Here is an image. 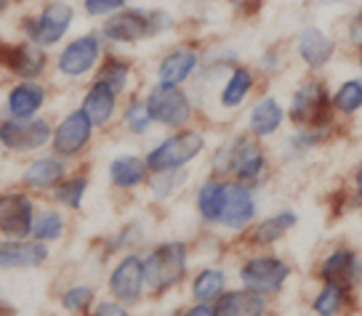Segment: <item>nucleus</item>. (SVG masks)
Returning <instances> with one entry per match:
<instances>
[{"mask_svg": "<svg viewBox=\"0 0 362 316\" xmlns=\"http://www.w3.org/2000/svg\"><path fill=\"white\" fill-rule=\"evenodd\" d=\"M211 176L235 178L245 186L264 189L274 176V159L267 141H259L248 130L235 133L211 154Z\"/></svg>", "mask_w": 362, "mask_h": 316, "instance_id": "nucleus-1", "label": "nucleus"}, {"mask_svg": "<svg viewBox=\"0 0 362 316\" xmlns=\"http://www.w3.org/2000/svg\"><path fill=\"white\" fill-rule=\"evenodd\" d=\"M330 85L322 75H306L293 85L288 96V125L291 128H317L336 120L330 104Z\"/></svg>", "mask_w": 362, "mask_h": 316, "instance_id": "nucleus-2", "label": "nucleus"}, {"mask_svg": "<svg viewBox=\"0 0 362 316\" xmlns=\"http://www.w3.org/2000/svg\"><path fill=\"white\" fill-rule=\"evenodd\" d=\"M240 287L253 290L267 298H277L285 293V287L293 282L296 266L291 260L280 255V253H272V250H253L248 258L240 263L238 269Z\"/></svg>", "mask_w": 362, "mask_h": 316, "instance_id": "nucleus-3", "label": "nucleus"}, {"mask_svg": "<svg viewBox=\"0 0 362 316\" xmlns=\"http://www.w3.org/2000/svg\"><path fill=\"white\" fill-rule=\"evenodd\" d=\"M189 271V248L181 239L160 242L144 255V276L149 293H168Z\"/></svg>", "mask_w": 362, "mask_h": 316, "instance_id": "nucleus-4", "label": "nucleus"}, {"mask_svg": "<svg viewBox=\"0 0 362 316\" xmlns=\"http://www.w3.org/2000/svg\"><path fill=\"white\" fill-rule=\"evenodd\" d=\"M315 282H336L354 293L362 290V253L349 242H333L315 258Z\"/></svg>", "mask_w": 362, "mask_h": 316, "instance_id": "nucleus-5", "label": "nucleus"}, {"mask_svg": "<svg viewBox=\"0 0 362 316\" xmlns=\"http://www.w3.org/2000/svg\"><path fill=\"white\" fill-rule=\"evenodd\" d=\"M341 40L320 24H304L291 40V54L306 69V75H322L339 59Z\"/></svg>", "mask_w": 362, "mask_h": 316, "instance_id": "nucleus-6", "label": "nucleus"}, {"mask_svg": "<svg viewBox=\"0 0 362 316\" xmlns=\"http://www.w3.org/2000/svg\"><path fill=\"white\" fill-rule=\"evenodd\" d=\"M205 133L194 128H181L176 133L165 135L158 147L147 152V165L152 173L163 170H181L205 152Z\"/></svg>", "mask_w": 362, "mask_h": 316, "instance_id": "nucleus-7", "label": "nucleus"}, {"mask_svg": "<svg viewBox=\"0 0 362 316\" xmlns=\"http://www.w3.org/2000/svg\"><path fill=\"white\" fill-rule=\"evenodd\" d=\"M144 99H147L149 114H152L155 125H163V128H170V130H181V128H189V123H192L194 104L189 99V93L181 85L158 83Z\"/></svg>", "mask_w": 362, "mask_h": 316, "instance_id": "nucleus-8", "label": "nucleus"}, {"mask_svg": "<svg viewBox=\"0 0 362 316\" xmlns=\"http://www.w3.org/2000/svg\"><path fill=\"white\" fill-rule=\"evenodd\" d=\"M341 135H344V123H339V120H333L328 125H317V128H291L283 135L277 157L285 165H298L301 159L315 154L317 149L330 147Z\"/></svg>", "mask_w": 362, "mask_h": 316, "instance_id": "nucleus-9", "label": "nucleus"}, {"mask_svg": "<svg viewBox=\"0 0 362 316\" xmlns=\"http://www.w3.org/2000/svg\"><path fill=\"white\" fill-rule=\"evenodd\" d=\"M259 189L245 186L235 178H226L224 210H221L218 226L229 234H245L259 221Z\"/></svg>", "mask_w": 362, "mask_h": 316, "instance_id": "nucleus-10", "label": "nucleus"}, {"mask_svg": "<svg viewBox=\"0 0 362 316\" xmlns=\"http://www.w3.org/2000/svg\"><path fill=\"white\" fill-rule=\"evenodd\" d=\"M104 56V37L102 32H86L69 40L57 56V69L59 75H64L69 80H78L90 75L99 67V61Z\"/></svg>", "mask_w": 362, "mask_h": 316, "instance_id": "nucleus-11", "label": "nucleus"}, {"mask_svg": "<svg viewBox=\"0 0 362 316\" xmlns=\"http://www.w3.org/2000/svg\"><path fill=\"white\" fill-rule=\"evenodd\" d=\"M102 37L104 43L112 45H134L141 40L155 37V27H152V13L149 8H134V6H125L117 13L107 16L102 24Z\"/></svg>", "mask_w": 362, "mask_h": 316, "instance_id": "nucleus-12", "label": "nucleus"}, {"mask_svg": "<svg viewBox=\"0 0 362 316\" xmlns=\"http://www.w3.org/2000/svg\"><path fill=\"white\" fill-rule=\"evenodd\" d=\"M107 287L117 303L136 305L147 293V276H144V258L136 253H125L110 271Z\"/></svg>", "mask_w": 362, "mask_h": 316, "instance_id": "nucleus-13", "label": "nucleus"}, {"mask_svg": "<svg viewBox=\"0 0 362 316\" xmlns=\"http://www.w3.org/2000/svg\"><path fill=\"white\" fill-rule=\"evenodd\" d=\"M72 22H75V6L67 0H51L37 19L27 22V32L33 37V43H37L40 48H51L64 40Z\"/></svg>", "mask_w": 362, "mask_h": 316, "instance_id": "nucleus-14", "label": "nucleus"}, {"mask_svg": "<svg viewBox=\"0 0 362 316\" xmlns=\"http://www.w3.org/2000/svg\"><path fill=\"white\" fill-rule=\"evenodd\" d=\"M288 125V107H285L274 93H264L250 104L248 117H245V130L256 135L259 141H272L283 133Z\"/></svg>", "mask_w": 362, "mask_h": 316, "instance_id": "nucleus-15", "label": "nucleus"}, {"mask_svg": "<svg viewBox=\"0 0 362 316\" xmlns=\"http://www.w3.org/2000/svg\"><path fill=\"white\" fill-rule=\"evenodd\" d=\"M93 130H96V125L90 123V117L83 112V109L69 112L67 117L54 128L51 144H54L57 157L67 159V157H78V154H83V152L88 149L90 138H93Z\"/></svg>", "mask_w": 362, "mask_h": 316, "instance_id": "nucleus-16", "label": "nucleus"}, {"mask_svg": "<svg viewBox=\"0 0 362 316\" xmlns=\"http://www.w3.org/2000/svg\"><path fill=\"white\" fill-rule=\"evenodd\" d=\"M298 213L293 207H283V210H274V213L259 218L256 224L245 231V242L250 250H272L274 245H280L296 226H298Z\"/></svg>", "mask_w": 362, "mask_h": 316, "instance_id": "nucleus-17", "label": "nucleus"}, {"mask_svg": "<svg viewBox=\"0 0 362 316\" xmlns=\"http://www.w3.org/2000/svg\"><path fill=\"white\" fill-rule=\"evenodd\" d=\"M309 311L315 316H357L360 293L336 282H317L315 295L309 298Z\"/></svg>", "mask_w": 362, "mask_h": 316, "instance_id": "nucleus-18", "label": "nucleus"}, {"mask_svg": "<svg viewBox=\"0 0 362 316\" xmlns=\"http://www.w3.org/2000/svg\"><path fill=\"white\" fill-rule=\"evenodd\" d=\"M54 138V128L45 120H11L0 125V144L11 152H33Z\"/></svg>", "mask_w": 362, "mask_h": 316, "instance_id": "nucleus-19", "label": "nucleus"}, {"mask_svg": "<svg viewBox=\"0 0 362 316\" xmlns=\"http://www.w3.org/2000/svg\"><path fill=\"white\" fill-rule=\"evenodd\" d=\"M259 75L253 67L245 64H235V67L226 72L224 83L218 88V107L224 112H240L245 104L253 99V93L259 88Z\"/></svg>", "mask_w": 362, "mask_h": 316, "instance_id": "nucleus-20", "label": "nucleus"}, {"mask_svg": "<svg viewBox=\"0 0 362 316\" xmlns=\"http://www.w3.org/2000/svg\"><path fill=\"white\" fill-rule=\"evenodd\" d=\"M200 69V51L194 45H176L170 48L158 64V83L165 85H184Z\"/></svg>", "mask_w": 362, "mask_h": 316, "instance_id": "nucleus-21", "label": "nucleus"}, {"mask_svg": "<svg viewBox=\"0 0 362 316\" xmlns=\"http://www.w3.org/2000/svg\"><path fill=\"white\" fill-rule=\"evenodd\" d=\"M33 202L24 194L0 197V231L8 239H24L33 234Z\"/></svg>", "mask_w": 362, "mask_h": 316, "instance_id": "nucleus-22", "label": "nucleus"}, {"mask_svg": "<svg viewBox=\"0 0 362 316\" xmlns=\"http://www.w3.org/2000/svg\"><path fill=\"white\" fill-rule=\"evenodd\" d=\"M117 102H120V93L110 83L96 78L88 85V90H86L80 109L88 114L90 123L96 125V128H107L115 120V114H117Z\"/></svg>", "mask_w": 362, "mask_h": 316, "instance_id": "nucleus-23", "label": "nucleus"}, {"mask_svg": "<svg viewBox=\"0 0 362 316\" xmlns=\"http://www.w3.org/2000/svg\"><path fill=\"white\" fill-rule=\"evenodd\" d=\"M48 260V245L37 239L0 242V269H35Z\"/></svg>", "mask_w": 362, "mask_h": 316, "instance_id": "nucleus-24", "label": "nucleus"}, {"mask_svg": "<svg viewBox=\"0 0 362 316\" xmlns=\"http://www.w3.org/2000/svg\"><path fill=\"white\" fill-rule=\"evenodd\" d=\"M3 64L11 69L13 75H19V78L35 80L43 75L48 56H45V48H40L37 43L6 45L3 48Z\"/></svg>", "mask_w": 362, "mask_h": 316, "instance_id": "nucleus-25", "label": "nucleus"}, {"mask_svg": "<svg viewBox=\"0 0 362 316\" xmlns=\"http://www.w3.org/2000/svg\"><path fill=\"white\" fill-rule=\"evenodd\" d=\"M218 314L221 316H269L272 314V298L259 295L253 290H226L218 298Z\"/></svg>", "mask_w": 362, "mask_h": 316, "instance_id": "nucleus-26", "label": "nucleus"}, {"mask_svg": "<svg viewBox=\"0 0 362 316\" xmlns=\"http://www.w3.org/2000/svg\"><path fill=\"white\" fill-rule=\"evenodd\" d=\"M110 181L112 186L123 189V192H134L139 186H144L152 176V170L147 165V157H139V154H117L110 162Z\"/></svg>", "mask_w": 362, "mask_h": 316, "instance_id": "nucleus-27", "label": "nucleus"}, {"mask_svg": "<svg viewBox=\"0 0 362 316\" xmlns=\"http://www.w3.org/2000/svg\"><path fill=\"white\" fill-rule=\"evenodd\" d=\"M330 104L339 123H351L362 114V75L341 80L336 88L330 90Z\"/></svg>", "mask_w": 362, "mask_h": 316, "instance_id": "nucleus-28", "label": "nucleus"}, {"mask_svg": "<svg viewBox=\"0 0 362 316\" xmlns=\"http://www.w3.org/2000/svg\"><path fill=\"white\" fill-rule=\"evenodd\" d=\"M45 104V88L43 85H37L35 80H24L19 83L16 88L8 93V114H11V120H33L35 114L43 109Z\"/></svg>", "mask_w": 362, "mask_h": 316, "instance_id": "nucleus-29", "label": "nucleus"}, {"mask_svg": "<svg viewBox=\"0 0 362 316\" xmlns=\"http://www.w3.org/2000/svg\"><path fill=\"white\" fill-rule=\"evenodd\" d=\"M224 197H226V178L218 176H208V178L197 186L194 192V207L205 224L218 226L221 210H224Z\"/></svg>", "mask_w": 362, "mask_h": 316, "instance_id": "nucleus-30", "label": "nucleus"}, {"mask_svg": "<svg viewBox=\"0 0 362 316\" xmlns=\"http://www.w3.org/2000/svg\"><path fill=\"white\" fill-rule=\"evenodd\" d=\"M64 178H67V168H64L62 157L35 159L33 165L24 170V183L33 189H57Z\"/></svg>", "mask_w": 362, "mask_h": 316, "instance_id": "nucleus-31", "label": "nucleus"}, {"mask_svg": "<svg viewBox=\"0 0 362 316\" xmlns=\"http://www.w3.org/2000/svg\"><path fill=\"white\" fill-rule=\"evenodd\" d=\"M226 290H229V276H226L224 269L208 266V269L194 274L192 298L197 303H218V298H221Z\"/></svg>", "mask_w": 362, "mask_h": 316, "instance_id": "nucleus-32", "label": "nucleus"}, {"mask_svg": "<svg viewBox=\"0 0 362 316\" xmlns=\"http://www.w3.org/2000/svg\"><path fill=\"white\" fill-rule=\"evenodd\" d=\"M189 183V170H163V173H152L147 181L149 192L155 200H170Z\"/></svg>", "mask_w": 362, "mask_h": 316, "instance_id": "nucleus-33", "label": "nucleus"}, {"mask_svg": "<svg viewBox=\"0 0 362 316\" xmlns=\"http://www.w3.org/2000/svg\"><path fill=\"white\" fill-rule=\"evenodd\" d=\"M88 176H69L54 189V200L67 210H80L86 194H88Z\"/></svg>", "mask_w": 362, "mask_h": 316, "instance_id": "nucleus-34", "label": "nucleus"}, {"mask_svg": "<svg viewBox=\"0 0 362 316\" xmlns=\"http://www.w3.org/2000/svg\"><path fill=\"white\" fill-rule=\"evenodd\" d=\"M288 61H291V56H288V51H285L283 45H267L259 54V59H256V67L253 69H256V75L261 80H272L277 78V75H283Z\"/></svg>", "mask_w": 362, "mask_h": 316, "instance_id": "nucleus-35", "label": "nucleus"}, {"mask_svg": "<svg viewBox=\"0 0 362 316\" xmlns=\"http://www.w3.org/2000/svg\"><path fill=\"white\" fill-rule=\"evenodd\" d=\"M123 125L128 128V133H134V135H144V133H149V130H152L155 120H152V114H149L147 99H139V96H134L131 102L125 104Z\"/></svg>", "mask_w": 362, "mask_h": 316, "instance_id": "nucleus-36", "label": "nucleus"}, {"mask_svg": "<svg viewBox=\"0 0 362 316\" xmlns=\"http://www.w3.org/2000/svg\"><path fill=\"white\" fill-rule=\"evenodd\" d=\"M64 231H67V221H64V215L57 213V210L43 213L33 226V237L37 239V242H57V239L64 237Z\"/></svg>", "mask_w": 362, "mask_h": 316, "instance_id": "nucleus-37", "label": "nucleus"}, {"mask_svg": "<svg viewBox=\"0 0 362 316\" xmlns=\"http://www.w3.org/2000/svg\"><path fill=\"white\" fill-rule=\"evenodd\" d=\"M99 80L110 83L117 93H125L128 85H131V64L123 61V59H107L102 67H99Z\"/></svg>", "mask_w": 362, "mask_h": 316, "instance_id": "nucleus-38", "label": "nucleus"}, {"mask_svg": "<svg viewBox=\"0 0 362 316\" xmlns=\"http://www.w3.org/2000/svg\"><path fill=\"white\" fill-rule=\"evenodd\" d=\"M96 300V293H93V287L88 284H75V287H69L64 298H62V305L67 308L69 314H83V311H88L90 305Z\"/></svg>", "mask_w": 362, "mask_h": 316, "instance_id": "nucleus-39", "label": "nucleus"}, {"mask_svg": "<svg viewBox=\"0 0 362 316\" xmlns=\"http://www.w3.org/2000/svg\"><path fill=\"white\" fill-rule=\"evenodd\" d=\"M339 40L346 45L349 51H354V48H360L362 45V3H357V8L344 19Z\"/></svg>", "mask_w": 362, "mask_h": 316, "instance_id": "nucleus-40", "label": "nucleus"}, {"mask_svg": "<svg viewBox=\"0 0 362 316\" xmlns=\"http://www.w3.org/2000/svg\"><path fill=\"white\" fill-rule=\"evenodd\" d=\"M344 194L349 200V210H362V157L349 170V178L344 186Z\"/></svg>", "mask_w": 362, "mask_h": 316, "instance_id": "nucleus-41", "label": "nucleus"}, {"mask_svg": "<svg viewBox=\"0 0 362 316\" xmlns=\"http://www.w3.org/2000/svg\"><path fill=\"white\" fill-rule=\"evenodd\" d=\"M125 8V0H83V11L93 19H107Z\"/></svg>", "mask_w": 362, "mask_h": 316, "instance_id": "nucleus-42", "label": "nucleus"}, {"mask_svg": "<svg viewBox=\"0 0 362 316\" xmlns=\"http://www.w3.org/2000/svg\"><path fill=\"white\" fill-rule=\"evenodd\" d=\"M139 239H141V229H139L136 224H128L123 231H120V234H115V239H110L107 250H110V253H117V250H128L131 245H134V242H139Z\"/></svg>", "mask_w": 362, "mask_h": 316, "instance_id": "nucleus-43", "label": "nucleus"}, {"mask_svg": "<svg viewBox=\"0 0 362 316\" xmlns=\"http://www.w3.org/2000/svg\"><path fill=\"white\" fill-rule=\"evenodd\" d=\"M229 8L238 13L240 19H256L264 11V3L267 0H226Z\"/></svg>", "mask_w": 362, "mask_h": 316, "instance_id": "nucleus-44", "label": "nucleus"}, {"mask_svg": "<svg viewBox=\"0 0 362 316\" xmlns=\"http://www.w3.org/2000/svg\"><path fill=\"white\" fill-rule=\"evenodd\" d=\"M90 316H131V314H128V305L117 303V300H102V303H96Z\"/></svg>", "mask_w": 362, "mask_h": 316, "instance_id": "nucleus-45", "label": "nucleus"}, {"mask_svg": "<svg viewBox=\"0 0 362 316\" xmlns=\"http://www.w3.org/2000/svg\"><path fill=\"white\" fill-rule=\"evenodd\" d=\"M181 316H221V314H218V305L216 303H194Z\"/></svg>", "mask_w": 362, "mask_h": 316, "instance_id": "nucleus-46", "label": "nucleus"}, {"mask_svg": "<svg viewBox=\"0 0 362 316\" xmlns=\"http://www.w3.org/2000/svg\"><path fill=\"white\" fill-rule=\"evenodd\" d=\"M351 61H354V67L360 69V75H362V45H360V48H354V51H351Z\"/></svg>", "mask_w": 362, "mask_h": 316, "instance_id": "nucleus-47", "label": "nucleus"}, {"mask_svg": "<svg viewBox=\"0 0 362 316\" xmlns=\"http://www.w3.org/2000/svg\"><path fill=\"white\" fill-rule=\"evenodd\" d=\"M317 6H336V3H344V0H315ZM346 3H362V0H346Z\"/></svg>", "mask_w": 362, "mask_h": 316, "instance_id": "nucleus-48", "label": "nucleus"}, {"mask_svg": "<svg viewBox=\"0 0 362 316\" xmlns=\"http://www.w3.org/2000/svg\"><path fill=\"white\" fill-rule=\"evenodd\" d=\"M6 6H8V0H0V11H3V8H6Z\"/></svg>", "mask_w": 362, "mask_h": 316, "instance_id": "nucleus-49", "label": "nucleus"}, {"mask_svg": "<svg viewBox=\"0 0 362 316\" xmlns=\"http://www.w3.org/2000/svg\"><path fill=\"white\" fill-rule=\"evenodd\" d=\"M197 3H216V0H197Z\"/></svg>", "mask_w": 362, "mask_h": 316, "instance_id": "nucleus-50", "label": "nucleus"}, {"mask_svg": "<svg viewBox=\"0 0 362 316\" xmlns=\"http://www.w3.org/2000/svg\"><path fill=\"white\" fill-rule=\"evenodd\" d=\"M131 3H136V0H125V6H131Z\"/></svg>", "mask_w": 362, "mask_h": 316, "instance_id": "nucleus-51", "label": "nucleus"}, {"mask_svg": "<svg viewBox=\"0 0 362 316\" xmlns=\"http://www.w3.org/2000/svg\"><path fill=\"white\" fill-rule=\"evenodd\" d=\"M309 316H315V314H309Z\"/></svg>", "mask_w": 362, "mask_h": 316, "instance_id": "nucleus-52", "label": "nucleus"}]
</instances>
